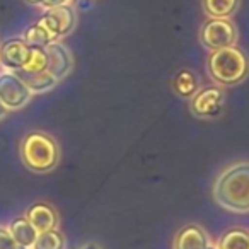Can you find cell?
Listing matches in <instances>:
<instances>
[{"instance_id":"12","label":"cell","mask_w":249,"mask_h":249,"mask_svg":"<svg viewBox=\"0 0 249 249\" xmlns=\"http://www.w3.org/2000/svg\"><path fill=\"white\" fill-rule=\"evenodd\" d=\"M9 232L14 237V241L18 244H21L22 248L31 249L35 246L36 239H38V231L31 225V222L26 217H18L11 222L9 225Z\"/></svg>"},{"instance_id":"3","label":"cell","mask_w":249,"mask_h":249,"mask_svg":"<svg viewBox=\"0 0 249 249\" xmlns=\"http://www.w3.org/2000/svg\"><path fill=\"white\" fill-rule=\"evenodd\" d=\"M208 73L217 84L222 86H235L241 84L249 75V60L239 46L212 52L208 56Z\"/></svg>"},{"instance_id":"19","label":"cell","mask_w":249,"mask_h":249,"mask_svg":"<svg viewBox=\"0 0 249 249\" xmlns=\"http://www.w3.org/2000/svg\"><path fill=\"white\" fill-rule=\"evenodd\" d=\"M31 249H65V237L58 229L41 232Z\"/></svg>"},{"instance_id":"10","label":"cell","mask_w":249,"mask_h":249,"mask_svg":"<svg viewBox=\"0 0 249 249\" xmlns=\"http://www.w3.org/2000/svg\"><path fill=\"white\" fill-rule=\"evenodd\" d=\"M208 244H210V237L207 231L198 224H190L178 231L173 249H205Z\"/></svg>"},{"instance_id":"17","label":"cell","mask_w":249,"mask_h":249,"mask_svg":"<svg viewBox=\"0 0 249 249\" xmlns=\"http://www.w3.org/2000/svg\"><path fill=\"white\" fill-rule=\"evenodd\" d=\"M22 39H24L29 46H38V48H46L50 43L55 41V38H53V36L46 31L45 26L39 24V22H35V24L29 26L24 31Z\"/></svg>"},{"instance_id":"15","label":"cell","mask_w":249,"mask_h":249,"mask_svg":"<svg viewBox=\"0 0 249 249\" xmlns=\"http://www.w3.org/2000/svg\"><path fill=\"white\" fill-rule=\"evenodd\" d=\"M239 0H203V11L215 19H229L235 14Z\"/></svg>"},{"instance_id":"16","label":"cell","mask_w":249,"mask_h":249,"mask_svg":"<svg viewBox=\"0 0 249 249\" xmlns=\"http://www.w3.org/2000/svg\"><path fill=\"white\" fill-rule=\"evenodd\" d=\"M217 249H249V231L241 227L229 229L218 239Z\"/></svg>"},{"instance_id":"22","label":"cell","mask_w":249,"mask_h":249,"mask_svg":"<svg viewBox=\"0 0 249 249\" xmlns=\"http://www.w3.org/2000/svg\"><path fill=\"white\" fill-rule=\"evenodd\" d=\"M79 249H101L99 246L96 244V242H87V244H82Z\"/></svg>"},{"instance_id":"11","label":"cell","mask_w":249,"mask_h":249,"mask_svg":"<svg viewBox=\"0 0 249 249\" xmlns=\"http://www.w3.org/2000/svg\"><path fill=\"white\" fill-rule=\"evenodd\" d=\"M26 218L31 222V225L38 231V234L56 229V225H58V213H56V210L52 205L43 203V201L31 205L28 208V212H26Z\"/></svg>"},{"instance_id":"23","label":"cell","mask_w":249,"mask_h":249,"mask_svg":"<svg viewBox=\"0 0 249 249\" xmlns=\"http://www.w3.org/2000/svg\"><path fill=\"white\" fill-rule=\"evenodd\" d=\"M7 113H9V111L5 109V106H4V104H2V103H0V120H2V118H4Z\"/></svg>"},{"instance_id":"26","label":"cell","mask_w":249,"mask_h":249,"mask_svg":"<svg viewBox=\"0 0 249 249\" xmlns=\"http://www.w3.org/2000/svg\"><path fill=\"white\" fill-rule=\"evenodd\" d=\"M73 2H77V0H73Z\"/></svg>"},{"instance_id":"9","label":"cell","mask_w":249,"mask_h":249,"mask_svg":"<svg viewBox=\"0 0 249 249\" xmlns=\"http://www.w3.org/2000/svg\"><path fill=\"white\" fill-rule=\"evenodd\" d=\"M46 53H48V72L55 77L56 80H62L70 73L73 67V58L70 50L67 48L63 43L53 41L46 46Z\"/></svg>"},{"instance_id":"2","label":"cell","mask_w":249,"mask_h":249,"mask_svg":"<svg viewBox=\"0 0 249 249\" xmlns=\"http://www.w3.org/2000/svg\"><path fill=\"white\" fill-rule=\"evenodd\" d=\"M19 154L24 166L33 173H50L58 166L60 149L56 140L45 132H31L21 140Z\"/></svg>"},{"instance_id":"7","label":"cell","mask_w":249,"mask_h":249,"mask_svg":"<svg viewBox=\"0 0 249 249\" xmlns=\"http://www.w3.org/2000/svg\"><path fill=\"white\" fill-rule=\"evenodd\" d=\"M75 11L72 5L65 4L60 7L46 9L45 14L39 19V24H43L46 28V31L55 38V41H58L60 38L67 36L73 28H75Z\"/></svg>"},{"instance_id":"4","label":"cell","mask_w":249,"mask_h":249,"mask_svg":"<svg viewBox=\"0 0 249 249\" xmlns=\"http://www.w3.org/2000/svg\"><path fill=\"white\" fill-rule=\"evenodd\" d=\"M200 43L210 52L234 46L237 43V29L231 19L210 18L200 29Z\"/></svg>"},{"instance_id":"5","label":"cell","mask_w":249,"mask_h":249,"mask_svg":"<svg viewBox=\"0 0 249 249\" xmlns=\"http://www.w3.org/2000/svg\"><path fill=\"white\" fill-rule=\"evenodd\" d=\"M31 94L33 92L16 72L5 70L0 73V103L4 104L7 111L24 107L31 99Z\"/></svg>"},{"instance_id":"13","label":"cell","mask_w":249,"mask_h":249,"mask_svg":"<svg viewBox=\"0 0 249 249\" xmlns=\"http://www.w3.org/2000/svg\"><path fill=\"white\" fill-rule=\"evenodd\" d=\"M16 73L21 77V80L28 86V89L31 90V92H46V90L53 89V87L58 84V80H56L48 70H45V72H36V73L18 70Z\"/></svg>"},{"instance_id":"21","label":"cell","mask_w":249,"mask_h":249,"mask_svg":"<svg viewBox=\"0 0 249 249\" xmlns=\"http://www.w3.org/2000/svg\"><path fill=\"white\" fill-rule=\"evenodd\" d=\"M70 0H43V7L45 9H53V7H60V5L69 4Z\"/></svg>"},{"instance_id":"25","label":"cell","mask_w":249,"mask_h":249,"mask_svg":"<svg viewBox=\"0 0 249 249\" xmlns=\"http://www.w3.org/2000/svg\"><path fill=\"white\" fill-rule=\"evenodd\" d=\"M205 249H217V246H212V244H208V246H207V248H205Z\"/></svg>"},{"instance_id":"18","label":"cell","mask_w":249,"mask_h":249,"mask_svg":"<svg viewBox=\"0 0 249 249\" xmlns=\"http://www.w3.org/2000/svg\"><path fill=\"white\" fill-rule=\"evenodd\" d=\"M46 69H48V53H46V48L29 46V56L22 72L36 73V72H45Z\"/></svg>"},{"instance_id":"8","label":"cell","mask_w":249,"mask_h":249,"mask_svg":"<svg viewBox=\"0 0 249 249\" xmlns=\"http://www.w3.org/2000/svg\"><path fill=\"white\" fill-rule=\"evenodd\" d=\"M29 56V45L22 38H11L0 43V65L5 70H22Z\"/></svg>"},{"instance_id":"20","label":"cell","mask_w":249,"mask_h":249,"mask_svg":"<svg viewBox=\"0 0 249 249\" xmlns=\"http://www.w3.org/2000/svg\"><path fill=\"white\" fill-rule=\"evenodd\" d=\"M0 249H28V248H22L21 244H18L7 229L0 227Z\"/></svg>"},{"instance_id":"6","label":"cell","mask_w":249,"mask_h":249,"mask_svg":"<svg viewBox=\"0 0 249 249\" xmlns=\"http://www.w3.org/2000/svg\"><path fill=\"white\" fill-rule=\"evenodd\" d=\"M225 94L218 86H208L198 89V92L191 97V113L196 118H217L224 107Z\"/></svg>"},{"instance_id":"1","label":"cell","mask_w":249,"mask_h":249,"mask_svg":"<svg viewBox=\"0 0 249 249\" xmlns=\"http://www.w3.org/2000/svg\"><path fill=\"white\" fill-rule=\"evenodd\" d=\"M213 200L234 213H249V162L227 166L213 181Z\"/></svg>"},{"instance_id":"14","label":"cell","mask_w":249,"mask_h":249,"mask_svg":"<svg viewBox=\"0 0 249 249\" xmlns=\"http://www.w3.org/2000/svg\"><path fill=\"white\" fill-rule=\"evenodd\" d=\"M174 90H176L178 96L181 97H193L195 94L200 89V82H198V77L191 70H181L178 72V75L173 80Z\"/></svg>"},{"instance_id":"24","label":"cell","mask_w":249,"mask_h":249,"mask_svg":"<svg viewBox=\"0 0 249 249\" xmlns=\"http://www.w3.org/2000/svg\"><path fill=\"white\" fill-rule=\"evenodd\" d=\"M28 4H31V5H41L43 4V0H26Z\"/></svg>"}]
</instances>
